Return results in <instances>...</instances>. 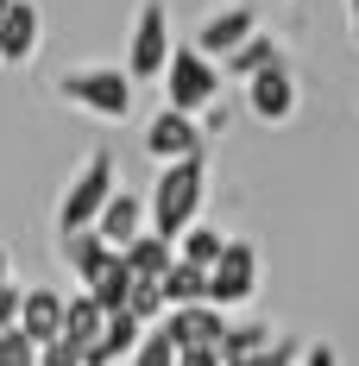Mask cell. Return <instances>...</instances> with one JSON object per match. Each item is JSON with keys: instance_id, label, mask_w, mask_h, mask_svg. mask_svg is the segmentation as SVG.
<instances>
[{"instance_id": "obj_1", "label": "cell", "mask_w": 359, "mask_h": 366, "mask_svg": "<svg viewBox=\"0 0 359 366\" xmlns=\"http://www.w3.org/2000/svg\"><path fill=\"white\" fill-rule=\"evenodd\" d=\"M202 202H208V152L202 158H177V164H158V183L145 196V234H158V240L177 247L183 227L202 221Z\"/></svg>"}, {"instance_id": "obj_2", "label": "cell", "mask_w": 359, "mask_h": 366, "mask_svg": "<svg viewBox=\"0 0 359 366\" xmlns=\"http://www.w3.org/2000/svg\"><path fill=\"white\" fill-rule=\"evenodd\" d=\"M57 102L89 120H126L133 114V82L120 64H76L57 76Z\"/></svg>"}, {"instance_id": "obj_3", "label": "cell", "mask_w": 359, "mask_h": 366, "mask_svg": "<svg viewBox=\"0 0 359 366\" xmlns=\"http://www.w3.org/2000/svg\"><path fill=\"white\" fill-rule=\"evenodd\" d=\"M113 189H120L113 152L95 146L82 164H76V177L64 183V196H57V234H82V227H95V215H101V202H108Z\"/></svg>"}, {"instance_id": "obj_4", "label": "cell", "mask_w": 359, "mask_h": 366, "mask_svg": "<svg viewBox=\"0 0 359 366\" xmlns=\"http://www.w3.org/2000/svg\"><path fill=\"white\" fill-rule=\"evenodd\" d=\"M158 82H164V108H171V114H189V120L221 102V64H208L196 44H177Z\"/></svg>"}, {"instance_id": "obj_5", "label": "cell", "mask_w": 359, "mask_h": 366, "mask_svg": "<svg viewBox=\"0 0 359 366\" xmlns=\"http://www.w3.org/2000/svg\"><path fill=\"white\" fill-rule=\"evenodd\" d=\"M177 38H171V6L164 0H139L133 13V38H126V82H158L171 64Z\"/></svg>"}, {"instance_id": "obj_6", "label": "cell", "mask_w": 359, "mask_h": 366, "mask_svg": "<svg viewBox=\"0 0 359 366\" xmlns=\"http://www.w3.org/2000/svg\"><path fill=\"white\" fill-rule=\"evenodd\" d=\"M258 272H265L258 247H252V240H233V234H227L221 259L208 265V303H215L221 316H227V310H246L252 297H258Z\"/></svg>"}, {"instance_id": "obj_7", "label": "cell", "mask_w": 359, "mask_h": 366, "mask_svg": "<svg viewBox=\"0 0 359 366\" xmlns=\"http://www.w3.org/2000/svg\"><path fill=\"white\" fill-rule=\"evenodd\" d=\"M240 89H246V114L258 127H284V120H296V108H303V82H296V64H290V57L265 64V70L246 76Z\"/></svg>"}, {"instance_id": "obj_8", "label": "cell", "mask_w": 359, "mask_h": 366, "mask_svg": "<svg viewBox=\"0 0 359 366\" xmlns=\"http://www.w3.org/2000/svg\"><path fill=\"white\" fill-rule=\"evenodd\" d=\"M252 32H265V26H258V6H252V0H227L215 13H202V26L189 32V44H196L208 64H221V57H233Z\"/></svg>"}, {"instance_id": "obj_9", "label": "cell", "mask_w": 359, "mask_h": 366, "mask_svg": "<svg viewBox=\"0 0 359 366\" xmlns=\"http://www.w3.org/2000/svg\"><path fill=\"white\" fill-rule=\"evenodd\" d=\"M164 341L177 347V354H215L221 335H227V316H221L215 303H183V310H164Z\"/></svg>"}, {"instance_id": "obj_10", "label": "cell", "mask_w": 359, "mask_h": 366, "mask_svg": "<svg viewBox=\"0 0 359 366\" xmlns=\"http://www.w3.org/2000/svg\"><path fill=\"white\" fill-rule=\"evenodd\" d=\"M202 152H208V139H202V127H196L189 114L158 108L145 120V158H151V164H177V158H202Z\"/></svg>"}, {"instance_id": "obj_11", "label": "cell", "mask_w": 359, "mask_h": 366, "mask_svg": "<svg viewBox=\"0 0 359 366\" xmlns=\"http://www.w3.org/2000/svg\"><path fill=\"white\" fill-rule=\"evenodd\" d=\"M38 38H44L38 0H13V6L0 13V64H6V70H26L38 57Z\"/></svg>"}, {"instance_id": "obj_12", "label": "cell", "mask_w": 359, "mask_h": 366, "mask_svg": "<svg viewBox=\"0 0 359 366\" xmlns=\"http://www.w3.org/2000/svg\"><path fill=\"white\" fill-rule=\"evenodd\" d=\"M13 329L26 335L32 347H51V341L64 335V291H51V285L19 291V316H13Z\"/></svg>"}, {"instance_id": "obj_13", "label": "cell", "mask_w": 359, "mask_h": 366, "mask_svg": "<svg viewBox=\"0 0 359 366\" xmlns=\"http://www.w3.org/2000/svg\"><path fill=\"white\" fill-rule=\"evenodd\" d=\"M95 234H101V247H108V253L133 247V240L145 234V196H133V189H113L108 202H101V215H95Z\"/></svg>"}, {"instance_id": "obj_14", "label": "cell", "mask_w": 359, "mask_h": 366, "mask_svg": "<svg viewBox=\"0 0 359 366\" xmlns=\"http://www.w3.org/2000/svg\"><path fill=\"white\" fill-rule=\"evenodd\" d=\"M57 259L70 265V278L76 285H95L101 278V265H108V247H101V234L95 227H82V234H57Z\"/></svg>"}, {"instance_id": "obj_15", "label": "cell", "mask_w": 359, "mask_h": 366, "mask_svg": "<svg viewBox=\"0 0 359 366\" xmlns=\"http://www.w3.org/2000/svg\"><path fill=\"white\" fill-rule=\"evenodd\" d=\"M171 240H158V234H139L133 247H120V265H126V278L133 285H158L164 272H171Z\"/></svg>"}, {"instance_id": "obj_16", "label": "cell", "mask_w": 359, "mask_h": 366, "mask_svg": "<svg viewBox=\"0 0 359 366\" xmlns=\"http://www.w3.org/2000/svg\"><path fill=\"white\" fill-rule=\"evenodd\" d=\"M278 57H284L278 38H271V32H252L233 57H221V82H246V76H258L265 64H278Z\"/></svg>"}, {"instance_id": "obj_17", "label": "cell", "mask_w": 359, "mask_h": 366, "mask_svg": "<svg viewBox=\"0 0 359 366\" xmlns=\"http://www.w3.org/2000/svg\"><path fill=\"white\" fill-rule=\"evenodd\" d=\"M101 322H108V316H101V310H95L89 297L76 291V297H64V335H57V341H70L76 354L89 360V347H95V335H101Z\"/></svg>"}, {"instance_id": "obj_18", "label": "cell", "mask_w": 359, "mask_h": 366, "mask_svg": "<svg viewBox=\"0 0 359 366\" xmlns=\"http://www.w3.org/2000/svg\"><path fill=\"white\" fill-rule=\"evenodd\" d=\"M82 297L101 310V316H126V297H133V278H126V265H120V253L101 265V278L95 285H82Z\"/></svg>"}, {"instance_id": "obj_19", "label": "cell", "mask_w": 359, "mask_h": 366, "mask_svg": "<svg viewBox=\"0 0 359 366\" xmlns=\"http://www.w3.org/2000/svg\"><path fill=\"white\" fill-rule=\"evenodd\" d=\"M139 322L133 316H108L101 322V335H95V347H89V366H113V360H126L133 347H139Z\"/></svg>"}, {"instance_id": "obj_20", "label": "cell", "mask_w": 359, "mask_h": 366, "mask_svg": "<svg viewBox=\"0 0 359 366\" xmlns=\"http://www.w3.org/2000/svg\"><path fill=\"white\" fill-rule=\"evenodd\" d=\"M158 297H164V310H183V303H208V272H196V265L171 259V272L158 278Z\"/></svg>"}, {"instance_id": "obj_21", "label": "cell", "mask_w": 359, "mask_h": 366, "mask_svg": "<svg viewBox=\"0 0 359 366\" xmlns=\"http://www.w3.org/2000/svg\"><path fill=\"white\" fill-rule=\"evenodd\" d=\"M221 247H227V234L208 227V221H196V227H183V234H177V247H171V253H177L183 265H196V272H208V265L221 259Z\"/></svg>"}, {"instance_id": "obj_22", "label": "cell", "mask_w": 359, "mask_h": 366, "mask_svg": "<svg viewBox=\"0 0 359 366\" xmlns=\"http://www.w3.org/2000/svg\"><path fill=\"white\" fill-rule=\"evenodd\" d=\"M271 335H278L271 322H227V335H221V347H215L221 366H227V360H246V354H258Z\"/></svg>"}, {"instance_id": "obj_23", "label": "cell", "mask_w": 359, "mask_h": 366, "mask_svg": "<svg viewBox=\"0 0 359 366\" xmlns=\"http://www.w3.org/2000/svg\"><path fill=\"white\" fill-rule=\"evenodd\" d=\"M303 360V341H290V335H271L258 354H246V360H227V366H296Z\"/></svg>"}, {"instance_id": "obj_24", "label": "cell", "mask_w": 359, "mask_h": 366, "mask_svg": "<svg viewBox=\"0 0 359 366\" xmlns=\"http://www.w3.org/2000/svg\"><path fill=\"white\" fill-rule=\"evenodd\" d=\"M126 360H133V366H177V347L164 341V329H145V335H139V347H133Z\"/></svg>"}, {"instance_id": "obj_25", "label": "cell", "mask_w": 359, "mask_h": 366, "mask_svg": "<svg viewBox=\"0 0 359 366\" xmlns=\"http://www.w3.org/2000/svg\"><path fill=\"white\" fill-rule=\"evenodd\" d=\"M0 366H38V347L19 329H0Z\"/></svg>"}, {"instance_id": "obj_26", "label": "cell", "mask_w": 359, "mask_h": 366, "mask_svg": "<svg viewBox=\"0 0 359 366\" xmlns=\"http://www.w3.org/2000/svg\"><path fill=\"white\" fill-rule=\"evenodd\" d=\"M38 366H89V360L76 354L70 341H51V347H38Z\"/></svg>"}, {"instance_id": "obj_27", "label": "cell", "mask_w": 359, "mask_h": 366, "mask_svg": "<svg viewBox=\"0 0 359 366\" xmlns=\"http://www.w3.org/2000/svg\"><path fill=\"white\" fill-rule=\"evenodd\" d=\"M13 316H19V285L6 278V285H0V329H13Z\"/></svg>"}, {"instance_id": "obj_28", "label": "cell", "mask_w": 359, "mask_h": 366, "mask_svg": "<svg viewBox=\"0 0 359 366\" xmlns=\"http://www.w3.org/2000/svg\"><path fill=\"white\" fill-rule=\"evenodd\" d=\"M177 366H221V354H177Z\"/></svg>"}, {"instance_id": "obj_29", "label": "cell", "mask_w": 359, "mask_h": 366, "mask_svg": "<svg viewBox=\"0 0 359 366\" xmlns=\"http://www.w3.org/2000/svg\"><path fill=\"white\" fill-rule=\"evenodd\" d=\"M347 19H353V51H359V0H347Z\"/></svg>"}, {"instance_id": "obj_30", "label": "cell", "mask_w": 359, "mask_h": 366, "mask_svg": "<svg viewBox=\"0 0 359 366\" xmlns=\"http://www.w3.org/2000/svg\"><path fill=\"white\" fill-rule=\"evenodd\" d=\"M6 278H13V259H6V247H0V285H6Z\"/></svg>"}, {"instance_id": "obj_31", "label": "cell", "mask_w": 359, "mask_h": 366, "mask_svg": "<svg viewBox=\"0 0 359 366\" xmlns=\"http://www.w3.org/2000/svg\"><path fill=\"white\" fill-rule=\"evenodd\" d=\"M6 6H13V0H0V13H6Z\"/></svg>"}]
</instances>
